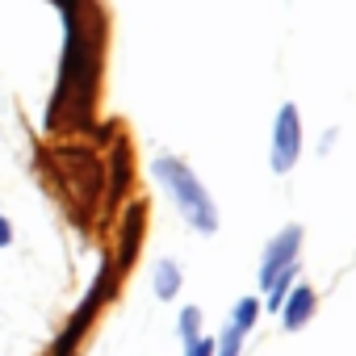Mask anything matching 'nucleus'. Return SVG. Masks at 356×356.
Masks as SVG:
<instances>
[{
  "label": "nucleus",
  "instance_id": "0eeeda50",
  "mask_svg": "<svg viewBox=\"0 0 356 356\" xmlns=\"http://www.w3.org/2000/svg\"><path fill=\"white\" fill-rule=\"evenodd\" d=\"M256 314H260V302H256V298H243V302L235 306V314H231V327L248 331V327L256 323Z\"/></svg>",
  "mask_w": 356,
  "mask_h": 356
},
{
  "label": "nucleus",
  "instance_id": "39448f33",
  "mask_svg": "<svg viewBox=\"0 0 356 356\" xmlns=\"http://www.w3.org/2000/svg\"><path fill=\"white\" fill-rule=\"evenodd\" d=\"M155 298H176V289H181V268H176L172 260H163V264H155Z\"/></svg>",
  "mask_w": 356,
  "mask_h": 356
},
{
  "label": "nucleus",
  "instance_id": "7ed1b4c3",
  "mask_svg": "<svg viewBox=\"0 0 356 356\" xmlns=\"http://www.w3.org/2000/svg\"><path fill=\"white\" fill-rule=\"evenodd\" d=\"M302 155V118L293 105H281L273 126V172H289Z\"/></svg>",
  "mask_w": 356,
  "mask_h": 356
},
{
  "label": "nucleus",
  "instance_id": "20e7f679",
  "mask_svg": "<svg viewBox=\"0 0 356 356\" xmlns=\"http://www.w3.org/2000/svg\"><path fill=\"white\" fill-rule=\"evenodd\" d=\"M281 310H285V327L298 331V327L310 323V314H314V289H310V285H298V289L289 293V302H281Z\"/></svg>",
  "mask_w": 356,
  "mask_h": 356
},
{
  "label": "nucleus",
  "instance_id": "1a4fd4ad",
  "mask_svg": "<svg viewBox=\"0 0 356 356\" xmlns=\"http://www.w3.org/2000/svg\"><path fill=\"white\" fill-rule=\"evenodd\" d=\"M185 356H214V339H193V343H185Z\"/></svg>",
  "mask_w": 356,
  "mask_h": 356
},
{
  "label": "nucleus",
  "instance_id": "9d476101",
  "mask_svg": "<svg viewBox=\"0 0 356 356\" xmlns=\"http://www.w3.org/2000/svg\"><path fill=\"white\" fill-rule=\"evenodd\" d=\"M13 243V227H9V218H0V248H9Z\"/></svg>",
  "mask_w": 356,
  "mask_h": 356
},
{
  "label": "nucleus",
  "instance_id": "6e6552de",
  "mask_svg": "<svg viewBox=\"0 0 356 356\" xmlns=\"http://www.w3.org/2000/svg\"><path fill=\"white\" fill-rule=\"evenodd\" d=\"M239 343H243V331H239V327H227L222 339L214 343V352H218V356H239Z\"/></svg>",
  "mask_w": 356,
  "mask_h": 356
},
{
  "label": "nucleus",
  "instance_id": "f03ea898",
  "mask_svg": "<svg viewBox=\"0 0 356 356\" xmlns=\"http://www.w3.org/2000/svg\"><path fill=\"white\" fill-rule=\"evenodd\" d=\"M298 243H302V227L289 222L268 248H264V264H260V285L273 289L285 273H293V260H298Z\"/></svg>",
  "mask_w": 356,
  "mask_h": 356
},
{
  "label": "nucleus",
  "instance_id": "423d86ee",
  "mask_svg": "<svg viewBox=\"0 0 356 356\" xmlns=\"http://www.w3.org/2000/svg\"><path fill=\"white\" fill-rule=\"evenodd\" d=\"M176 327H181V339H185V343H193V339L202 335V310H197V306H185Z\"/></svg>",
  "mask_w": 356,
  "mask_h": 356
},
{
  "label": "nucleus",
  "instance_id": "f257e3e1",
  "mask_svg": "<svg viewBox=\"0 0 356 356\" xmlns=\"http://www.w3.org/2000/svg\"><path fill=\"white\" fill-rule=\"evenodd\" d=\"M155 176L168 185V193H172L176 210L185 214V222H189V227H197L202 235H214V231H218V210H214V202H210L206 185L193 176V168H189L185 159H176V155H159V159H155Z\"/></svg>",
  "mask_w": 356,
  "mask_h": 356
}]
</instances>
